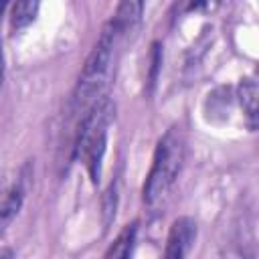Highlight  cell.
Returning a JSON list of instances; mask_svg holds the SVG:
<instances>
[{"label": "cell", "instance_id": "4", "mask_svg": "<svg viewBox=\"0 0 259 259\" xmlns=\"http://www.w3.org/2000/svg\"><path fill=\"white\" fill-rule=\"evenodd\" d=\"M32 184V162H24L16 170L0 178V237L8 231L12 221L18 217L26 192Z\"/></svg>", "mask_w": 259, "mask_h": 259}, {"label": "cell", "instance_id": "12", "mask_svg": "<svg viewBox=\"0 0 259 259\" xmlns=\"http://www.w3.org/2000/svg\"><path fill=\"white\" fill-rule=\"evenodd\" d=\"M223 0H188L186 10L188 12H198V14H208L221 6Z\"/></svg>", "mask_w": 259, "mask_h": 259}, {"label": "cell", "instance_id": "8", "mask_svg": "<svg viewBox=\"0 0 259 259\" xmlns=\"http://www.w3.org/2000/svg\"><path fill=\"white\" fill-rule=\"evenodd\" d=\"M40 10V0H14L10 8V30L20 32L30 26Z\"/></svg>", "mask_w": 259, "mask_h": 259}, {"label": "cell", "instance_id": "5", "mask_svg": "<svg viewBox=\"0 0 259 259\" xmlns=\"http://www.w3.org/2000/svg\"><path fill=\"white\" fill-rule=\"evenodd\" d=\"M196 221L192 217H178L172 221L166 237V247H164V257L166 259H182L190 253L194 241H196Z\"/></svg>", "mask_w": 259, "mask_h": 259}, {"label": "cell", "instance_id": "7", "mask_svg": "<svg viewBox=\"0 0 259 259\" xmlns=\"http://www.w3.org/2000/svg\"><path fill=\"white\" fill-rule=\"evenodd\" d=\"M257 95H259L257 75L251 73V75L243 77L239 81V87H237V97H239V103L243 107V113H245L249 132H255L257 130Z\"/></svg>", "mask_w": 259, "mask_h": 259}, {"label": "cell", "instance_id": "2", "mask_svg": "<svg viewBox=\"0 0 259 259\" xmlns=\"http://www.w3.org/2000/svg\"><path fill=\"white\" fill-rule=\"evenodd\" d=\"M121 36L111 28L109 22L101 28V34L91 49L89 57L85 59V65L81 69L79 81L73 89L69 109L73 115L83 113L91 103L107 95V87L111 83L115 61H117V49L121 45Z\"/></svg>", "mask_w": 259, "mask_h": 259}, {"label": "cell", "instance_id": "1", "mask_svg": "<svg viewBox=\"0 0 259 259\" xmlns=\"http://www.w3.org/2000/svg\"><path fill=\"white\" fill-rule=\"evenodd\" d=\"M115 117V103L109 95H103L91 103L83 113L75 115V130L71 140V160L83 162L93 184L101 180L103 158L107 150L109 125Z\"/></svg>", "mask_w": 259, "mask_h": 259}, {"label": "cell", "instance_id": "10", "mask_svg": "<svg viewBox=\"0 0 259 259\" xmlns=\"http://www.w3.org/2000/svg\"><path fill=\"white\" fill-rule=\"evenodd\" d=\"M162 61H164V45L160 40H152L150 53H148V71H146V93L148 95H152L158 85Z\"/></svg>", "mask_w": 259, "mask_h": 259}, {"label": "cell", "instance_id": "3", "mask_svg": "<svg viewBox=\"0 0 259 259\" xmlns=\"http://www.w3.org/2000/svg\"><path fill=\"white\" fill-rule=\"evenodd\" d=\"M184 156H186L184 132L180 130V125H172L156 142V148L152 154V166L148 170V176L142 188L144 204L156 206L172 190L184 166Z\"/></svg>", "mask_w": 259, "mask_h": 259}, {"label": "cell", "instance_id": "6", "mask_svg": "<svg viewBox=\"0 0 259 259\" xmlns=\"http://www.w3.org/2000/svg\"><path fill=\"white\" fill-rule=\"evenodd\" d=\"M144 6H146V0H119L117 2V8L107 22L123 40L132 32L138 30L142 16H144Z\"/></svg>", "mask_w": 259, "mask_h": 259}, {"label": "cell", "instance_id": "15", "mask_svg": "<svg viewBox=\"0 0 259 259\" xmlns=\"http://www.w3.org/2000/svg\"><path fill=\"white\" fill-rule=\"evenodd\" d=\"M0 255H12V251H0Z\"/></svg>", "mask_w": 259, "mask_h": 259}, {"label": "cell", "instance_id": "9", "mask_svg": "<svg viewBox=\"0 0 259 259\" xmlns=\"http://www.w3.org/2000/svg\"><path fill=\"white\" fill-rule=\"evenodd\" d=\"M136 237H138V221L127 223L119 235L113 239V243L109 245V249L103 253V257H119V259H127L134 253V245H136Z\"/></svg>", "mask_w": 259, "mask_h": 259}, {"label": "cell", "instance_id": "13", "mask_svg": "<svg viewBox=\"0 0 259 259\" xmlns=\"http://www.w3.org/2000/svg\"><path fill=\"white\" fill-rule=\"evenodd\" d=\"M2 79H4V51H2V40H0V87H2Z\"/></svg>", "mask_w": 259, "mask_h": 259}, {"label": "cell", "instance_id": "11", "mask_svg": "<svg viewBox=\"0 0 259 259\" xmlns=\"http://www.w3.org/2000/svg\"><path fill=\"white\" fill-rule=\"evenodd\" d=\"M115 208H117V180L109 184L103 196V217H105V227L115 219Z\"/></svg>", "mask_w": 259, "mask_h": 259}, {"label": "cell", "instance_id": "14", "mask_svg": "<svg viewBox=\"0 0 259 259\" xmlns=\"http://www.w3.org/2000/svg\"><path fill=\"white\" fill-rule=\"evenodd\" d=\"M8 2H10V0H0V16L4 14V10H6V6H8Z\"/></svg>", "mask_w": 259, "mask_h": 259}]
</instances>
